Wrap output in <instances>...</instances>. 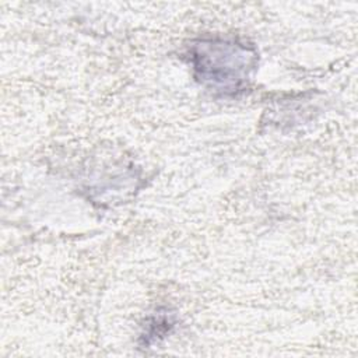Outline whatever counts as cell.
<instances>
[{
	"instance_id": "1",
	"label": "cell",
	"mask_w": 358,
	"mask_h": 358,
	"mask_svg": "<svg viewBox=\"0 0 358 358\" xmlns=\"http://www.w3.org/2000/svg\"><path fill=\"white\" fill-rule=\"evenodd\" d=\"M190 60L201 84L222 94H235L248 84L256 67V52L236 41L203 39L192 46Z\"/></svg>"
}]
</instances>
